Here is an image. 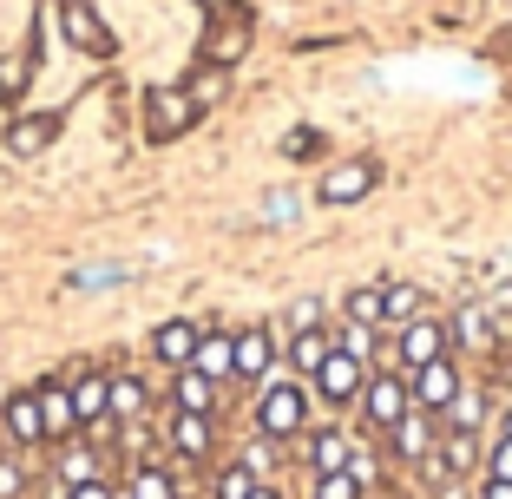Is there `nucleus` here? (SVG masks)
I'll return each mask as SVG.
<instances>
[{
	"mask_svg": "<svg viewBox=\"0 0 512 499\" xmlns=\"http://www.w3.org/2000/svg\"><path fill=\"white\" fill-rule=\"evenodd\" d=\"M309 427V388L302 381H270L256 401V434L263 440H296Z\"/></svg>",
	"mask_w": 512,
	"mask_h": 499,
	"instance_id": "1",
	"label": "nucleus"
},
{
	"mask_svg": "<svg viewBox=\"0 0 512 499\" xmlns=\"http://www.w3.org/2000/svg\"><path fill=\"white\" fill-rule=\"evenodd\" d=\"M197 119H204V112H197V99H191L184 86H151V92H145V138H151V145H171V138H184Z\"/></svg>",
	"mask_w": 512,
	"mask_h": 499,
	"instance_id": "2",
	"label": "nucleus"
},
{
	"mask_svg": "<svg viewBox=\"0 0 512 499\" xmlns=\"http://www.w3.org/2000/svg\"><path fill=\"white\" fill-rule=\"evenodd\" d=\"M414 408V388H407L401 368H368V388H362V421L375 427V434H388L401 414Z\"/></svg>",
	"mask_w": 512,
	"mask_h": 499,
	"instance_id": "3",
	"label": "nucleus"
},
{
	"mask_svg": "<svg viewBox=\"0 0 512 499\" xmlns=\"http://www.w3.org/2000/svg\"><path fill=\"white\" fill-rule=\"evenodd\" d=\"M362 388H368V362H355L348 348H329V362L309 375V394H316V401H329V408H355V401H362Z\"/></svg>",
	"mask_w": 512,
	"mask_h": 499,
	"instance_id": "4",
	"label": "nucleus"
},
{
	"mask_svg": "<svg viewBox=\"0 0 512 499\" xmlns=\"http://www.w3.org/2000/svg\"><path fill=\"white\" fill-rule=\"evenodd\" d=\"M250 14L243 7H224V14L211 20V33H204V46H197V66H217V73H230V66L250 53Z\"/></svg>",
	"mask_w": 512,
	"mask_h": 499,
	"instance_id": "5",
	"label": "nucleus"
},
{
	"mask_svg": "<svg viewBox=\"0 0 512 499\" xmlns=\"http://www.w3.org/2000/svg\"><path fill=\"white\" fill-rule=\"evenodd\" d=\"M440 355H447V322L414 316L407 329H394V368H401V375H414V368L440 362Z\"/></svg>",
	"mask_w": 512,
	"mask_h": 499,
	"instance_id": "6",
	"label": "nucleus"
},
{
	"mask_svg": "<svg viewBox=\"0 0 512 499\" xmlns=\"http://www.w3.org/2000/svg\"><path fill=\"white\" fill-rule=\"evenodd\" d=\"M60 33L79 46V53H92V60H112V53H119V40H112V27L99 20L92 0H60Z\"/></svg>",
	"mask_w": 512,
	"mask_h": 499,
	"instance_id": "7",
	"label": "nucleus"
},
{
	"mask_svg": "<svg viewBox=\"0 0 512 499\" xmlns=\"http://www.w3.org/2000/svg\"><path fill=\"white\" fill-rule=\"evenodd\" d=\"M375 178H381V165H375V158H342V165H335V171H322L316 197H322V204H335V211H342V204H362V197L375 191Z\"/></svg>",
	"mask_w": 512,
	"mask_h": 499,
	"instance_id": "8",
	"label": "nucleus"
},
{
	"mask_svg": "<svg viewBox=\"0 0 512 499\" xmlns=\"http://www.w3.org/2000/svg\"><path fill=\"white\" fill-rule=\"evenodd\" d=\"M407 388H414V408H427V414H447V408H453V394L467 388V381H460L453 355H440V362L414 368V375H407Z\"/></svg>",
	"mask_w": 512,
	"mask_h": 499,
	"instance_id": "9",
	"label": "nucleus"
},
{
	"mask_svg": "<svg viewBox=\"0 0 512 499\" xmlns=\"http://www.w3.org/2000/svg\"><path fill=\"white\" fill-rule=\"evenodd\" d=\"M197 342H204V329H197L191 316H171L151 329V362H165V368H191Z\"/></svg>",
	"mask_w": 512,
	"mask_h": 499,
	"instance_id": "10",
	"label": "nucleus"
},
{
	"mask_svg": "<svg viewBox=\"0 0 512 499\" xmlns=\"http://www.w3.org/2000/svg\"><path fill=\"white\" fill-rule=\"evenodd\" d=\"M434 421H440V414H427V408H407L401 421L388 427L394 454H401V460H427V454L440 447V427H434Z\"/></svg>",
	"mask_w": 512,
	"mask_h": 499,
	"instance_id": "11",
	"label": "nucleus"
},
{
	"mask_svg": "<svg viewBox=\"0 0 512 499\" xmlns=\"http://www.w3.org/2000/svg\"><path fill=\"white\" fill-rule=\"evenodd\" d=\"M0 427H7V440H14V447H40V440H46V421H40V394H33V388L7 394V408H0Z\"/></svg>",
	"mask_w": 512,
	"mask_h": 499,
	"instance_id": "12",
	"label": "nucleus"
},
{
	"mask_svg": "<svg viewBox=\"0 0 512 499\" xmlns=\"http://www.w3.org/2000/svg\"><path fill=\"white\" fill-rule=\"evenodd\" d=\"M53 138H60V112H27V119L7 125V152L14 158H40Z\"/></svg>",
	"mask_w": 512,
	"mask_h": 499,
	"instance_id": "13",
	"label": "nucleus"
},
{
	"mask_svg": "<svg viewBox=\"0 0 512 499\" xmlns=\"http://www.w3.org/2000/svg\"><path fill=\"white\" fill-rule=\"evenodd\" d=\"M40 421H46V440H73L79 434V414H73V388L66 381H40Z\"/></svg>",
	"mask_w": 512,
	"mask_h": 499,
	"instance_id": "14",
	"label": "nucleus"
},
{
	"mask_svg": "<svg viewBox=\"0 0 512 499\" xmlns=\"http://www.w3.org/2000/svg\"><path fill=\"white\" fill-rule=\"evenodd\" d=\"M211 440H217L211 414H178V408H171V454H178V460H204V454H211Z\"/></svg>",
	"mask_w": 512,
	"mask_h": 499,
	"instance_id": "15",
	"label": "nucleus"
},
{
	"mask_svg": "<svg viewBox=\"0 0 512 499\" xmlns=\"http://www.w3.org/2000/svg\"><path fill=\"white\" fill-rule=\"evenodd\" d=\"M191 368H197V375H211V381H230V375H237V335L204 329V342H197Z\"/></svg>",
	"mask_w": 512,
	"mask_h": 499,
	"instance_id": "16",
	"label": "nucleus"
},
{
	"mask_svg": "<svg viewBox=\"0 0 512 499\" xmlns=\"http://www.w3.org/2000/svg\"><path fill=\"white\" fill-rule=\"evenodd\" d=\"M276 368V335L270 329H243L237 335V375L243 381H263Z\"/></svg>",
	"mask_w": 512,
	"mask_h": 499,
	"instance_id": "17",
	"label": "nucleus"
},
{
	"mask_svg": "<svg viewBox=\"0 0 512 499\" xmlns=\"http://www.w3.org/2000/svg\"><path fill=\"white\" fill-rule=\"evenodd\" d=\"M171 408L178 414H211L217 408V381L197 375V368H178V381H171Z\"/></svg>",
	"mask_w": 512,
	"mask_h": 499,
	"instance_id": "18",
	"label": "nucleus"
},
{
	"mask_svg": "<svg viewBox=\"0 0 512 499\" xmlns=\"http://www.w3.org/2000/svg\"><path fill=\"white\" fill-rule=\"evenodd\" d=\"M348 454H355V440H348L342 427H316V434H309V473H342Z\"/></svg>",
	"mask_w": 512,
	"mask_h": 499,
	"instance_id": "19",
	"label": "nucleus"
},
{
	"mask_svg": "<svg viewBox=\"0 0 512 499\" xmlns=\"http://www.w3.org/2000/svg\"><path fill=\"white\" fill-rule=\"evenodd\" d=\"M434 454H440V467H447L453 480H460V473H473V467H480V434H467V427H447Z\"/></svg>",
	"mask_w": 512,
	"mask_h": 499,
	"instance_id": "20",
	"label": "nucleus"
},
{
	"mask_svg": "<svg viewBox=\"0 0 512 499\" xmlns=\"http://www.w3.org/2000/svg\"><path fill=\"white\" fill-rule=\"evenodd\" d=\"M421 309H427V296L414 283H381V322H388V329H407Z\"/></svg>",
	"mask_w": 512,
	"mask_h": 499,
	"instance_id": "21",
	"label": "nucleus"
},
{
	"mask_svg": "<svg viewBox=\"0 0 512 499\" xmlns=\"http://www.w3.org/2000/svg\"><path fill=\"white\" fill-rule=\"evenodd\" d=\"M33 86V53H0V106H20Z\"/></svg>",
	"mask_w": 512,
	"mask_h": 499,
	"instance_id": "22",
	"label": "nucleus"
},
{
	"mask_svg": "<svg viewBox=\"0 0 512 499\" xmlns=\"http://www.w3.org/2000/svg\"><path fill=\"white\" fill-rule=\"evenodd\" d=\"M329 348H335V335H322V329H296V342H289V368L316 375V368L329 362Z\"/></svg>",
	"mask_w": 512,
	"mask_h": 499,
	"instance_id": "23",
	"label": "nucleus"
},
{
	"mask_svg": "<svg viewBox=\"0 0 512 499\" xmlns=\"http://www.w3.org/2000/svg\"><path fill=\"white\" fill-rule=\"evenodd\" d=\"M60 480H66V486L106 480V473H99V447H92V440H73V447H66V460H60Z\"/></svg>",
	"mask_w": 512,
	"mask_h": 499,
	"instance_id": "24",
	"label": "nucleus"
},
{
	"mask_svg": "<svg viewBox=\"0 0 512 499\" xmlns=\"http://www.w3.org/2000/svg\"><path fill=\"white\" fill-rule=\"evenodd\" d=\"M145 381L138 375H112V421H138V414H145Z\"/></svg>",
	"mask_w": 512,
	"mask_h": 499,
	"instance_id": "25",
	"label": "nucleus"
},
{
	"mask_svg": "<svg viewBox=\"0 0 512 499\" xmlns=\"http://www.w3.org/2000/svg\"><path fill=\"white\" fill-rule=\"evenodd\" d=\"M447 342H467V348H486V342H493V316H486V309H460V316L447 322Z\"/></svg>",
	"mask_w": 512,
	"mask_h": 499,
	"instance_id": "26",
	"label": "nucleus"
},
{
	"mask_svg": "<svg viewBox=\"0 0 512 499\" xmlns=\"http://www.w3.org/2000/svg\"><path fill=\"white\" fill-rule=\"evenodd\" d=\"M348 329H381V283H368V289H348Z\"/></svg>",
	"mask_w": 512,
	"mask_h": 499,
	"instance_id": "27",
	"label": "nucleus"
},
{
	"mask_svg": "<svg viewBox=\"0 0 512 499\" xmlns=\"http://www.w3.org/2000/svg\"><path fill=\"white\" fill-rule=\"evenodd\" d=\"M480 421H486V394H480V388H460V394H453V408H447V427H467V434H480Z\"/></svg>",
	"mask_w": 512,
	"mask_h": 499,
	"instance_id": "28",
	"label": "nucleus"
},
{
	"mask_svg": "<svg viewBox=\"0 0 512 499\" xmlns=\"http://www.w3.org/2000/svg\"><path fill=\"white\" fill-rule=\"evenodd\" d=\"M309 499H368V486L355 480V473H316V486H309Z\"/></svg>",
	"mask_w": 512,
	"mask_h": 499,
	"instance_id": "29",
	"label": "nucleus"
},
{
	"mask_svg": "<svg viewBox=\"0 0 512 499\" xmlns=\"http://www.w3.org/2000/svg\"><path fill=\"white\" fill-rule=\"evenodd\" d=\"M125 499H178V480H171L165 467H138L132 473V493Z\"/></svg>",
	"mask_w": 512,
	"mask_h": 499,
	"instance_id": "30",
	"label": "nucleus"
},
{
	"mask_svg": "<svg viewBox=\"0 0 512 499\" xmlns=\"http://www.w3.org/2000/svg\"><path fill=\"white\" fill-rule=\"evenodd\" d=\"M256 486H263V480H256V473L243 467V460H230V467H224V473L211 480V493H217V499H250Z\"/></svg>",
	"mask_w": 512,
	"mask_h": 499,
	"instance_id": "31",
	"label": "nucleus"
},
{
	"mask_svg": "<svg viewBox=\"0 0 512 499\" xmlns=\"http://www.w3.org/2000/svg\"><path fill=\"white\" fill-rule=\"evenodd\" d=\"M224 86H230V79L217 73V66H197V79H184V92L197 99V112H211L217 99H224Z\"/></svg>",
	"mask_w": 512,
	"mask_h": 499,
	"instance_id": "32",
	"label": "nucleus"
},
{
	"mask_svg": "<svg viewBox=\"0 0 512 499\" xmlns=\"http://www.w3.org/2000/svg\"><path fill=\"white\" fill-rule=\"evenodd\" d=\"M335 348H348L355 362H375V329H342V335H335Z\"/></svg>",
	"mask_w": 512,
	"mask_h": 499,
	"instance_id": "33",
	"label": "nucleus"
},
{
	"mask_svg": "<svg viewBox=\"0 0 512 499\" xmlns=\"http://www.w3.org/2000/svg\"><path fill=\"white\" fill-rule=\"evenodd\" d=\"M20 486H27L20 460H14V454H0V499H20Z\"/></svg>",
	"mask_w": 512,
	"mask_h": 499,
	"instance_id": "34",
	"label": "nucleus"
},
{
	"mask_svg": "<svg viewBox=\"0 0 512 499\" xmlns=\"http://www.w3.org/2000/svg\"><path fill=\"white\" fill-rule=\"evenodd\" d=\"M486 480H512V440H493V454H486Z\"/></svg>",
	"mask_w": 512,
	"mask_h": 499,
	"instance_id": "35",
	"label": "nucleus"
},
{
	"mask_svg": "<svg viewBox=\"0 0 512 499\" xmlns=\"http://www.w3.org/2000/svg\"><path fill=\"white\" fill-rule=\"evenodd\" d=\"M270 460H276V454H270V440H256L250 454H243V467H250V473H256V480H263V473H270Z\"/></svg>",
	"mask_w": 512,
	"mask_h": 499,
	"instance_id": "36",
	"label": "nucleus"
},
{
	"mask_svg": "<svg viewBox=\"0 0 512 499\" xmlns=\"http://www.w3.org/2000/svg\"><path fill=\"white\" fill-rule=\"evenodd\" d=\"M66 499H119L106 480H86V486H66Z\"/></svg>",
	"mask_w": 512,
	"mask_h": 499,
	"instance_id": "37",
	"label": "nucleus"
},
{
	"mask_svg": "<svg viewBox=\"0 0 512 499\" xmlns=\"http://www.w3.org/2000/svg\"><path fill=\"white\" fill-rule=\"evenodd\" d=\"M316 322H322V303H316V296H309V303H296V329H316Z\"/></svg>",
	"mask_w": 512,
	"mask_h": 499,
	"instance_id": "38",
	"label": "nucleus"
},
{
	"mask_svg": "<svg viewBox=\"0 0 512 499\" xmlns=\"http://www.w3.org/2000/svg\"><path fill=\"white\" fill-rule=\"evenodd\" d=\"M480 499H512V480H486V493Z\"/></svg>",
	"mask_w": 512,
	"mask_h": 499,
	"instance_id": "39",
	"label": "nucleus"
},
{
	"mask_svg": "<svg viewBox=\"0 0 512 499\" xmlns=\"http://www.w3.org/2000/svg\"><path fill=\"white\" fill-rule=\"evenodd\" d=\"M250 499H283V493H276V486H270V480H263V486H256V493H250Z\"/></svg>",
	"mask_w": 512,
	"mask_h": 499,
	"instance_id": "40",
	"label": "nucleus"
},
{
	"mask_svg": "<svg viewBox=\"0 0 512 499\" xmlns=\"http://www.w3.org/2000/svg\"><path fill=\"white\" fill-rule=\"evenodd\" d=\"M499 440H512V408H506V414H499Z\"/></svg>",
	"mask_w": 512,
	"mask_h": 499,
	"instance_id": "41",
	"label": "nucleus"
}]
</instances>
